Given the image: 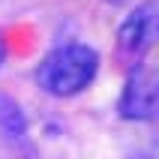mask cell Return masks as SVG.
Wrapping results in <instances>:
<instances>
[{
	"label": "cell",
	"mask_w": 159,
	"mask_h": 159,
	"mask_svg": "<svg viewBox=\"0 0 159 159\" xmlns=\"http://www.w3.org/2000/svg\"><path fill=\"white\" fill-rule=\"evenodd\" d=\"M99 72V51L84 42H69L45 54L39 69H36V84L57 99L78 96L96 81Z\"/></svg>",
	"instance_id": "1"
},
{
	"label": "cell",
	"mask_w": 159,
	"mask_h": 159,
	"mask_svg": "<svg viewBox=\"0 0 159 159\" xmlns=\"http://www.w3.org/2000/svg\"><path fill=\"white\" fill-rule=\"evenodd\" d=\"M153 36H156V9H153V3H141V6H135L132 12L123 18V24L117 30L120 54L138 66L144 51L150 48Z\"/></svg>",
	"instance_id": "2"
},
{
	"label": "cell",
	"mask_w": 159,
	"mask_h": 159,
	"mask_svg": "<svg viewBox=\"0 0 159 159\" xmlns=\"http://www.w3.org/2000/svg\"><path fill=\"white\" fill-rule=\"evenodd\" d=\"M117 111L123 120H153L156 117V78L150 69L135 66L129 72Z\"/></svg>",
	"instance_id": "3"
},
{
	"label": "cell",
	"mask_w": 159,
	"mask_h": 159,
	"mask_svg": "<svg viewBox=\"0 0 159 159\" xmlns=\"http://www.w3.org/2000/svg\"><path fill=\"white\" fill-rule=\"evenodd\" d=\"M27 132H30V126H27V114L21 111V105H18L12 96L0 93V135H3L9 144L24 147L27 144Z\"/></svg>",
	"instance_id": "4"
},
{
	"label": "cell",
	"mask_w": 159,
	"mask_h": 159,
	"mask_svg": "<svg viewBox=\"0 0 159 159\" xmlns=\"http://www.w3.org/2000/svg\"><path fill=\"white\" fill-rule=\"evenodd\" d=\"M108 3H123V0H108Z\"/></svg>",
	"instance_id": "5"
},
{
	"label": "cell",
	"mask_w": 159,
	"mask_h": 159,
	"mask_svg": "<svg viewBox=\"0 0 159 159\" xmlns=\"http://www.w3.org/2000/svg\"><path fill=\"white\" fill-rule=\"evenodd\" d=\"M0 60H3V48H0Z\"/></svg>",
	"instance_id": "6"
}]
</instances>
